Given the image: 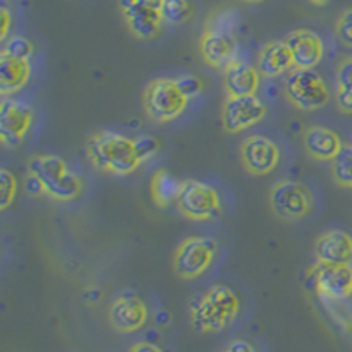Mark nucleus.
<instances>
[{"label": "nucleus", "mask_w": 352, "mask_h": 352, "mask_svg": "<svg viewBox=\"0 0 352 352\" xmlns=\"http://www.w3.org/2000/svg\"><path fill=\"white\" fill-rule=\"evenodd\" d=\"M87 155L97 169L124 176L140 168L134 140L111 131L96 132L87 141Z\"/></svg>", "instance_id": "nucleus-1"}, {"label": "nucleus", "mask_w": 352, "mask_h": 352, "mask_svg": "<svg viewBox=\"0 0 352 352\" xmlns=\"http://www.w3.org/2000/svg\"><path fill=\"white\" fill-rule=\"evenodd\" d=\"M240 312V300L226 285H213L190 307V322L199 333H217L228 328Z\"/></svg>", "instance_id": "nucleus-2"}, {"label": "nucleus", "mask_w": 352, "mask_h": 352, "mask_svg": "<svg viewBox=\"0 0 352 352\" xmlns=\"http://www.w3.org/2000/svg\"><path fill=\"white\" fill-rule=\"evenodd\" d=\"M236 20L231 11H222L208 21V27L201 37L199 50L204 62L215 69H226L236 60Z\"/></svg>", "instance_id": "nucleus-3"}, {"label": "nucleus", "mask_w": 352, "mask_h": 352, "mask_svg": "<svg viewBox=\"0 0 352 352\" xmlns=\"http://www.w3.org/2000/svg\"><path fill=\"white\" fill-rule=\"evenodd\" d=\"M28 173L36 175L44 187V194L56 201L76 199L83 184L67 169V164L56 155H36L28 160Z\"/></svg>", "instance_id": "nucleus-4"}, {"label": "nucleus", "mask_w": 352, "mask_h": 352, "mask_svg": "<svg viewBox=\"0 0 352 352\" xmlns=\"http://www.w3.org/2000/svg\"><path fill=\"white\" fill-rule=\"evenodd\" d=\"M285 99L300 111H317L329 102V90L314 69H296L284 83Z\"/></svg>", "instance_id": "nucleus-5"}, {"label": "nucleus", "mask_w": 352, "mask_h": 352, "mask_svg": "<svg viewBox=\"0 0 352 352\" xmlns=\"http://www.w3.org/2000/svg\"><path fill=\"white\" fill-rule=\"evenodd\" d=\"M187 97L178 90L175 80L159 78L148 83L143 94V106L146 115L157 124H168L180 116L187 108Z\"/></svg>", "instance_id": "nucleus-6"}, {"label": "nucleus", "mask_w": 352, "mask_h": 352, "mask_svg": "<svg viewBox=\"0 0 352 352\" xmlns=\"http://www.w3.org/2000/svg\"><path fill=\"white\" fill-rule=\"evenodd\" d=\"M219 243L213 238H187L173 257L175 273L184 280H192L212 266Z\"/></svg>", "instance_id": "nucleus-7"}, {"label": "nucleus", "mask_w": 352, "mask_h": 352, "mask_svg": "<svg viewBox=\"0 0 352 352\" xmlns=\"http://www.w3.org/2000/svg\"><path fill=\"white\" fill-rule=\"evenodd\" d=\"M312 194L298 182H280L270 190V208L282 220H300L312 212Z\"/></svg>", "instance_id": "nucleus-8"}, {"label": "nucleus", "mask_w": 352, "mask_h": 352, "mask_svg": "<svg viewBox=\"0 0 352 352\" xmlns=\"http://www.w3.org/2000/svg\"><path fill=\"white\" fill-rule=\"evenodd\" d=\"M176 204L182 215L190 220H208L220 212V197L215 188L197 180L184 182Z\"/></svg>", "instance_id": "nucleus-9"}, {"label": "nucleus", "mask_w": 352, "mask_h": 352, "mask_svg": "<svg viewBox=\"0 0 352 352\" xmlns=\"http://www.w3.org/2000/svg\"><path fill=\"white\" fill-rule=\"evenodd\" d=\"M32 108L21 100L2 97L0 102V141L8 148H14L23 141L28 129L32 127Z\"/></svg>", "instance_id": "nucleus-10"}, {"label": "nucleus", "mask_w": 352, "mask_h": 352, "mask_svg": "<svg viewBox=\"0 0 352 352\" xmlns=\"http://www.w3.org/2000/svg\"><path fill=\"white\" fill-rule=\"evenodd\" d=\"M266 116V106L257 96L228 97L222 106V125L226 132L236 134L259 124Z\"/></svg>", "instance_id": "nucleus-11"}, {"label": "nucleus", "mask_w": 352, "mask_h": 352, "mask_svg": "<svg viewBox=\"0 0 352 352\" xmlns=\"http://www.w3.org/2000/svg\"><path fill=\"white\" fill-rule=\"evenodd\" d=\"M312 273L317 292L326 300H345L352 294L351 264L317 263Z\"/></svg>", "instance_id": "nucleus-12"}, {"label": "nucleus", "mask_w": 352, "mask_h": 352, "mask_svg": "<svg viewBox=\"0 0 352 352\" xmlns=\"http://www.w3.org/2000/svg\"><path fill=\"white\" fill-rule=\"evenodd\" d=\"M240 159L250 175L263 176L272 173L280 160V150L264 136H250L241 143Z\"/></svg>", "instance_id": "nucleus-13"}, {"label": "nucleus", "mask_w": 352, "mask_h": 352, "mask_svg": "<svg viewBox=\"0 0 352 352\" xmlns=\"http://www.w3.org/2000/svg\"><path fill=\"white\" fill-rule=\"evenodd\" d=\"M285 43L291 50L292 62L296 69H314L324 56V46L320 37L307 28H300L289 34Z\"/></svg>", "instance_id": "nucleus-14"}, {"label": "nucleus", "mask_w": 352, "mask_h": 352, "mask_svg": "<svg viewBox=\"0 0 352 352\" xmlns=\"http://www.w3.org/2000/svg\"><path fill=\"white\" fill-rule=\"evenodd\" d=\"M148 320L146 305L136 296L124 294L109 308V322L120 333H134L143 328Z\"/></svg>", "instance_id": "nucleus-15"}, {"label": "nucleus", "mask_w": 352, "mask_h": 352, "mask_svg": "<svg viewBox=\"0 0 352 352\" xmlns=\"http://www.w3.org/2000/svg\"><path fill=\"white\" fill-rule=\"evenodd\" d=\"M314 252L319 263L351 264L352 263V236L345 231H328L320 234L314 245Z\"/></svg>", "instance_id": "nucleus-16"}, {"label": "nucleus", "mask_w": 352, "mask_h": 352, "mask_svg": "<svg viewBox=\"0 0 352 352\" xmlns=\"http://www.w3.org/2000/svg\"><path fill=\"white\" fill-rule=\"evenodd\" d=\"M259 83V71L247 62L234 60L224 69V90L228 97L256 96Z\"/></svg>", "instance_id": "nucleus-17"}, {"label": "nucleus", "mask_w": 352, "mask_h": 352, "mask_svg": "<svg viewBox=\"0 0 352 352\" xmlns=\"http://www.w3.org/2000/svg\"><path fill=\"white\" fill-rule=\"evenodd\" d=\"M303 144L308 155L320 162L324 160L331 162L344 146L340 136L335 131L328 127H319V125H312L305 131Z\"/></svg>", "instance_id": "nucleus-18"}, {"label": "nucleus", "mask_w": 352, "mask_h": 352, "mask_svg": "<svg viewBox=\"0 0 352 352\" xmlns=\"http://www.w3.org/2000/svg\"><path fill=\"white\" fill-rule=\"evenodd\" d=\"M292 67L294 62L285 41H270L257 56V71L263 78H278Z\"/></svg>", "instance_id": "nucleus-19"}, {"label": "nucleus", "mask_w": 352, "mask_h": 352, "mask_svg": "<svg viewBox=\"0 0 352 352\" xmlns=\"http://www.w3.org/2000/svg\"><path fill=\"white\" fill-rule=\"evenodd\" d=\"M122 12H124L129 30L136 37H140V39H152V37H155V34L159 32L160 23L164 21L160 11L144 8V6L138 4V2H134L131 8Z\"/></svg>", "instance_id": "nucleus-20"}, {"label": "nucleus", "mask_w": 352, "mask_h": 352, "mask_svg": "<svg viewBox=\"0 0 352 352\" xmlns=\"http://www.w3.org/2000/svg\"><path fill=\"white\" fill-rule=\"evenodd\" d=\"M30 78V62L0 53V94L9 97L18 92Z\"/></svg>", "instance_id": "nucleus-21"}, {"label": "nucleus", "mask_w": 352, "mask_h": 352, "mask_svg": "<svg viewBox=\"0 0 352 352\" xmlns=\"http://www.w3.org/2000/svg\"><path fill=\"white\" fill-rule=\"evenodd\" d=\"M182 188H184V182L178 180L175 175L166 169H159L152 176L150 190H152V197L159 208H166L169 203L178 201Z\"/></svg>", "instance_id": "nucleus-22"}, {"label": "nucleus", "mask_w": 352, "mask_h": 352, "mask_svg": "<svg viewBox=\"0 0 352 352\" xmlns=\"http://www.w3.org/2000/svg\"><path fill=\"white\" fill-rule=\"evenodd\" d=\"M336 104L345 115L352 113V56H347L336 69Z\"/></svg>", "instance_id": "nucleus-23"}, {"label": "nucleus", "mask_w": 352, "mask_h": 352, "mask_svg": "<svg viewBox=\"0 0 352 352\" xmlns=\"http://www.w3.org/2000/svg\"><path fill=\"white\" fill-rule=\"evenodd\" d=\"M333 178L340 187L352 188V144H344L331 160Z\"/></svg>", "instance_id": "nucleus-24"}, {"label": "nucleus", "mask_w": 352, "mask_h": 352, "mask_svg": "<svg viewBox=\"0 0 352 352\" xmlns=\"http://www.w3.org/2000/svg\"><path fill=\"white\" fill-rule=\"evenodd\" d=\"M162 20L171 25H180L192 14V6L188 0H164L160 9Z\"/></svg>", "instance_id": "nucleus-25"}, {"label": "nucleus", "mask_w": 352, "mask_h": 352, "mask_svg": "<svg viewBox=\"0 0 352 352\" xmlns=\"http://www.w3.org/2000/svg\"><path fill=\"white\" fill-rule=\"evenodd\" d=\"M18 182L9 169H0V210H8L16 199Z\"/></svg>", "instance_id": "nucleus-26"}, {"label": "nucleus", "mask_w": 352, "mask_h": 352, "mask_svg": "<svg viewBox=\"0 0 352 352\" xmlns=\"http://www.w3.org/2000/svg\"><path fill=\"white\" fill-rule=\"evenodd\" d=\"M2 53L9 56H14V58H20V60H30V56L34 55V46L27 37L12 36L11 39L6 41Z\"/></svg>", "instance_id": "nucleus-27"}, {"label": "nucleus", "mask_w": 352, "mask_h": 352, "mask_svg": "<svg viewBox=\"0 0 352 352\" xmlns=\"http://www.w3.org/2000/svg\"><path fill=\"white\" fill-rule=\"evenodd\" d=\"M335 34L344 46L352 50V8L342 12L335 25Z\"/></svg>", "instance_id": "nucleus-28"}, {"label": "nucleus", "mask_w": 352, "mask_h": 352, "mask_svg": "<svg viewBox=\"0 0 352 352\" xmlns=\"http://www.w3.org/2000/svg\"><path fill=\"white\" fill-rule=\"evenodd\" d=\"M136 143V155L138 160H140V164H144V162H148L152 157L157 155L159 152V141L155 138L150 136H143L140 140H134Z\"/></svg>", "instance_id": "nucleus-29"}, {"label": "nucleus", "mask_w": 352, "mask_h": 352, "mask_svg": "<svg viewBox=\"0 0 352 352\" xmlns=\"http://www.w3.org/2000/svg\"><path fill=\"white\" fill-rule=\"evenodd\" d=\"M175 83L176 87H178V90H180L187 99L199 96L201 90H203V83H201V80L199 78L192 76V74H184V76L176 78Z\"/></svg>", "instance_id": "nucleus-30"}, {"label": "nucleus", "mask_w": 352, "mask_h": 352, "mask_svg": "<svg viewBox=\"0 0 352 352\" xmlns=\"http://www.w3.org/2000/svg\"><path fill=\"white\" fill-rule=\"evenodd\" d=\"M25 187H27V192L30 194V196H39V194H44L43 184H41L39 178H37L36 175H32V173H28L27 175Z\"/></svg>", "instance_id": "nucleus-31"}, {"label": "nucleus", "mask_w": 352, "mask_h": 352, "mask_svg": "<svg viewBox=\"0 0 352 352\" xmlns=\"http://www.w3.org/2000/svg\"><path fill=\"white\" fill-rule=\"evenodd\" d=\"M0 18H2V28H0V39L4 41L6 37H8L9 34V28H11V12H9V9L2 8L0 9Z\"/></svg>", "instance_id": "nucleus-32"}, {"label": "nucleus", "mask_w": 352, "mask_h": 352, "mask_svg": "<svg viewBox=\"0 0 352 352\" xmlns=\"http://www.w3.org/2000/svg\"><path fill=\"white\" fill-rule=\"evenodd\" d=\"M228 352H256V351H254V345L248 344V342L234 340L229 344Z\"/></svg>", "instance_id": "nucleus-33"}, {"label": "nucleus", "mask_w": 352, "mask_h": 352, "mask_svg": "<svg viewBox=\"0 0 352 352\" xmlns=\"http://www.w3.org/2000/svg\"><path fill=\"white\" fill-rule=\"evenodd\" d=\"M129 352H162L155 344H148V342H140V344L132 345Z\"/></svg>", "instance_id": "nucleus-34"}, {"label": "nucleus", "mask_w": 352, "mask_h": 352, "mask_svg": "<svg viewBox=\"0 0 352 352\" xmlns=\"http://www.w3.org/2000/svg\"><path fill=\"white\" fill-rule=\"evenodd\" d=\"M138 4L144 6V8H150V9H157L160 11L162 9V4H164V0H136Z\"/></svg>", "instance_id": "nucleus-35"}, {"label": "nucleus", "mask_w": 352, "mask_h": 352, "mask_svg": "<svg viewBox=\"0 0 352 352\" xmlns=\"http://www.w3.org/2000/svg\"><path fill=\"white\" fill-rule=\"evenodd\" d=\"M134 2H136V0H118V4H120L122 11H125V9L131 8V6L134 4Z\"/></svg>", "instance_id": "nucleus-36"}, {"label": "nucleus", "mask_w": 352, "mask_h": 352, "mask_svg": "<svg viewBox=\"0 0 352 352\" xmlns=\"http://www.w3.org/2000/svg\"><path fill=\"white\" fill-rule=\"evenodd\" d=\"M310 2H312V4H316V6H324V4H328L329 0H310Z\"/></svg>", "instance_id": "nucleus-37"}, {"label": "nucleus", "mask_w": 352, "mask_h": 352, "mask_svg": "<svg viewBox=\"0 0 352 352\" xmlns=\"http://www.w3.org/2000/svg\"><path fill=\"white\" fill-rule=\"evenodd\" d=\"M243 2H248V4H259L263 0H243Z\"/></svg>", "instance_id": "nucleus-38"}, {"label": "nucleus", "mask_w": 352, "mask_h": 352, "mask_svg": "<svg viewBox=\"0 0 352 352\" xmlns=\"http://www.w3.org/2000/svg\"><path fill=\"white\" fill-rule=\"evenodd\" d=\"M226 352H228V351H226Z\"/></svg>", "instance_id": "nucleus-39"}]
</instances>
